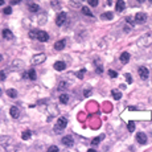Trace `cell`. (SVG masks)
<instances>
[{"instance_id":"8d00e7d4","label":"cell","mask_w":152,"mask_h":152,"mask_svg":"<svg viewBox=\"0 0 152 152\" xmlns=\"http://www.w3.org/2000/svg\"><path fill=\"white\" fill-rule=\"evenodd\" d=\"M87 152H97V151H95V149H91V148H90V149H87Z\"/></svg>"},{"instance_id":"6da1fadb","label":"cell","mask_w":152,"mask_h":152,"mask_svg":"<svg viewBox=\"0 0 152 152\" xmlns=\"http://www.w3.org/2000/svg\"><path fill=\"white\" fill-rule=\"evenodd\" d=\"M66 124H68V119L66 118H60L58 120H57V124H56V127H54V131H61V130H63L65 127H66Z\"/></svg>"},{"instance_id":"484cf974","label":"cell","mask_w":152,"mask_h":152,"mask_svg":"<svg viewBox=\"0 0 152 152\" xmlns=\"http://www.w3.org/2000/svg\"><path fill=\"white\" fill-rule=\"evenodd\" d=\"M108 75H110L111 78H116L118 77V73L115 70H108Z\"/></svg>"},{"instance_id":"2e32d148","label":"cell","mask_w":152,"mask_h":152,"mask_svg":"<svg viewBox=\"0 0 152 152\" xmlns=\"http://www.w3.org/2000/svg\"><path fill=\"white\" fill-rule=\"evenodd\" d=\"M7 95H8L9 98H16V97H17V91H16L15 89H8V90H7Z\"/></svg>"},{"instance_id":"5bb4252c","label":"cell","mask_w":152,"mask_h":152,"mask_svg":"<svg viewBox=\"0 0 152 152\" xmlns=\"http://www.w3.org/2000/svg\"><path fill=\"white\" fill-rule=\"evenodd\" d=\"M3 37H4L5 40H12V38H13V33H12L9 29H4V31H3Z\"/></svg>"},{"instance_id":"836d02e7","label":"cell","mask_w":152,"mask_h":152,"mask_svg":"<svg viewBox=\"0 0 152 152\" xmlns=\"http://www.w3.org/2000/svg\"><path fill=\"white\" fill-rule=\"evenodd\" d=\"M89 95H91V91L90 90H86L85 91V97H89Z\"/></svg>"},{"instance_id":"603a6c76","label":"cell","mask_w":152,"mask_h":152,"mask_svg":"<svg viewBox=\"0 0 152 152\" xmlns=\"http://www.w3.org/2000/svg\"><path fill=\"white\" fill-rule=\"evenodd\" d=\"M103 138H104V135H101V136H98V138H94V139L91 140V144H93V145H97Z\"/></svg>"},{"instance_id":"1f68e13d","label":"cell","mask_w":152,"mask_h":152,"mask_svg":"<svg viewBox=\"0 0 152 152\" xmlns=\"http://www.w3.org/2000/svg\"><path fill=\"white\" fill-rule=\"evenodd\" d=\"M29 37H31V38H34V37H37V31H32V32L29 33Z\"/></svg>"},{"instance_id":"7a4b0ae2","label":"cell","mask_w":152,"mask_h":152,"mask_svg":"<svg viewBox=\"0 0 152 152\" xmlns=\"http://www.w3.org/2000/svg\"><path fill=\"white\" fill-rule=\"evenodd\" d=\"M46 60V56L44 54V53H40V54H36L33 58H32V63H36V65H40V63H42Z\"/></svg>"},{"instance_id":"cb8c5ba5","label":"cell","mask_w":152,"mask_h":152,"mask_svg":"<svg viewBox=\"0 0 152 152\" xmlns=\"http://www.w3.org/2000/svg\"><path fill=\"white\" fill-rule=\"evenodd\" d=\"M127 128H128V131H130V132H132L134 130H135V123H134V122H128Z\"/></svg>"},{"instance_id":"ab89813d","label":"cell","mask_w":152,"mask_h":152,"mask_svg":"<svg viewBox=\"0 0 152 152\" xmlns=\"http://www.w3.org/2000/svg\"><path fill=\"white\" fill-rule=\"evenodd\" d=\"M0 94H2V90H0Z\"/></svg>"},{"instance_id":"d4e9b609","label":"cell","mask_w":152,"mask_h":152,"mask_svg":"<svg viewBox=\"0 0 152 152\" xmlns=\"http://www.w3.org/2000/svg\"><path fill=\"white\" fill-rule=\"evenodd\" d=\"M95 66H97V73H102L103 72V69H102V65H101V62H98V61H95Z\"/></svg>"},{"instance_id":"d590c367","label":"cell","mask_w":152,"mask_h":152,"mask_svg":"<svg viewBox=\"0 0 152 152\" xmlns=\"http://www.w3.org/2000/svg\"><path fill=\"white\" fill-rule=\"evenodd\" d=\"M17 3H19L17 0H12V2H11V4H12V5H13V4H17Z\"/></svg>"},{"instance_id":"9c48e42d","label":"cell","mask_w":152,"mask_h":152,"mask_svg":"<svg viewBox=\"0 0 152 152\" xmlns=\"http://www.w3.org/2000/svg\"><path fill=\"white\" fill-rule=\"evenodd\" d=\"M36 70H33V69H31V70H28L27 73H24L23 74V78H29V79H36Z\"/></svg>"},{"instance_id":"e0dca14e","label":"cell","mask_w":152,"mask_h":152,"mask_svg":"<svg viewBox=\"0 0 152 152\" xmlns=\"http://www.w3.org/2000/svg\"><path fill=\"white\" fill-rule=\"evenodd\" d=\"M113 17H114L113 12H104V13H102V19H104V20H111Z\"/></svg>"},{"instance_id":"ffe728a7","label":"cell","mask_w":152,"mask_h":152,"mask_svg":"<svg viewBox=\"0 0 152 152\" xmlns=\"http://www.w3.org/2000/svg\"><path fill=\"white\" fill-rule=\"evenodd\" d=\"M68 101H69V97H68L66 94H61V95H60V102H61V103L65 104V103H68Z\"/></svg>"},{"instance_id":"5b68a950","label":"cell","mask_w":152,"mask_h":152,"mask_svg":"<svg viewBox=\"0 0 152 152\" xmlns=\"http://www.w3.org/2000/svg\"><path fill=\"white\" fill-rule=\"evenodd\" d=\"M61 142H62V144H63L65 147H72V145H73V143H74V142H73V136H72V135L63 136Z\"/></svg>"},{"instance_id":"74e56055","label":"cell","mask_w":152,"mask_h":152,"mask_svg":"<svg viewBox=\"0 0 152 152\" xmlns=\"http://www.w3.org/2000/svg\"><path fill=\"white\" fill-rule=\"evenodd\" d=\"M4 4V2H2V0H0V5H3Z\"/></svg>"},{"instance_id":"f35d334b","label":"cell","mask_w":152,"mask_h":152,"mask_svg":"<svg viewBox=\"0 0 152 152\" xmlns=\"http://www.w3.org/2000/svg\"><path fill=\"white\" fill-rule=\"evenodd\" d=\"M2 58H3V57H2V54H0V61H2Z\"/></svg>"},{"instance_id":"30bf717a","label":"cell","mask_w":152,"mask_h":152,"mask_svg":"<svg viewBox=\"0 0 152 152\" xmlns=\"http://www.w3.org/2000/svg\"><path fill=\"white\" fill-rule=\"evenodd\" d=\"M65 44H66V40H60V41H57L56 44H54V49L56 50H62L63 48H65Z\"/></svg>"},{"instance_id":"d6986e66","label":"cell","mask_w":152,"mask_h":152,"mask_svg":"<svg viewBox=\"0 0 152 152\" xmlns=\"http://www.w3.org/2000/svg\"><path fill=\"white\" fill-rule=\"evenodd\" d=\"M31 134H32V132L29 131V130H25V131H24L23 134H21V138H23L24 140H28V139L31 138Z\"/></svg>"},{"instance_id":"7402d4cb","label":"cell","mask_w":152,"mask_h":152,"mask_svg":"<svg viewBox=\"0 0 152 152\" xmlns=\"http://www.w3.org/2000/svg\"><path fill=\"white\" fill-rule=\"evenodd\" d=\"M29 11H31V12H33V13H34V12H37V11H38V5H37V4H34V3H31V4H29Z\"/></svg>"},{"instance_id":"e575fe53","label":"cell","mask_w":152,"mask_h":152,"mask_svg":"<svg viewBox=\"0 0 152 152\" xmlns=\"http://www.w3.org/2000/svg\"><path fill=\"white\" fill-rule=\"evenodd\" d=\"M126 20H127V23H132V19L131 17H127Z\"/></svg>"},{"instance_id":"4dcf8cb0","label":"cell","mask_w":152,"mask_h":152,"mask_svg":"<svg viewBox=\"0 0 152 152\" xmlns=\"http://www.w3.org/2000/svg\"><path fill=\"white\" fill-rule=\"evenodd\" d=\"M5 79V73L4 70H0V81H4Z\"/></svg>"},{"instance_id":"8992f818","label":"cell","mask_w":152,"mask_h":152,"mask_svg":"<svg viewBox=\"0 0 152 152\" xmlns=\"http://www.w3.org/2000/svg\"><path fill=\"white\" fill-rule=\"evenodd\" d=\"M139 75H140L142 79H147V78L149 77V70H148L147 68L142 66V68H139Z\"/></svg>"},{"instance_id":"7c38bea8","label":"cell","mask_w":152,"mask_h":152,"mask_svg":"<svg viewBox=\"0 0 152 152\" xmlns=\"http://www.w3.org/2000/svg\"><path fill=\"white\" fill-rule=\"evenodd\" d=\"M119 60H120L122 63H127L128 60H130V53H128V52H123V53L120 54V58H119Z\"/></svg>"},{"instance_id":"d6a6232c","label":"cell","mask_w":152,"mask_h":152,"mask_svg":"<svg viewBox=\"0 0 152 152\" xmlns=\"http://www.w3.org/2000/svg\"><path fill=\"white\" fill-rule=\"evenodd\" d=\"M85 72H86V70H85V69H82V70L78 73V77H79V78H82V77H83V74H85Z\"/></svg>"},{"instance_id":"4fadbf2b","label":"cell","mask_w":152,"mask_h":152,"mask_svg":"<svg viewBox=\"0 0 152 152\" xmlns=\"http://www.w3.org/2000/svg\"><path fill=\"white\" fill-rule=\"evenodd\" d=\"M9 113H11V116L12 118H19V115H20V111H19V108L17 107H11V110H9Z\"/></svg>"},{"instance_id":"ba28073f","label":"cell","mask_w":152,"mask_h":152,"mask_svg":"<svg viewBox=\"0 0 152 152\" xmlns=\"http://www.w3.org/2000/svg\"><path fill=\"white\" fill-rule=\"evenodd\" d=\"M53 66H54V69L57 72H62V70H65V68H66V63H65L63 61H57Z\"/></svg>"},{"instance_id":"f546056e","label":"cell","mask_w":152,"mask_h":152,"mask_svg":"<svg viewBox=\"0 0 152 152\" xmlns=\"http://www.w3.org/2000/svg\"><path fill=\"white\" fill-rule=\"evenodd\" d=\"M4 13H5V15H11V13H12V8H11V7L4 8Z\"/></svg>"},{"instance_id":"3957f363","label":"cell","mask_w":152,"mask_h":152,"mask_svg":"<svg viewBox=\"0 0 152 152\" xmlns=\"http://www.w3.org/2000/svg\"><path fill=\"white\" fill-rule=\"evenodd\" d=\"M36 38L38 41H41V42H45V41L49 40V34L46 32H44V31H37V37Z\"/></svg>"},{"instance_id":"8fae6325","label":"cell","mask_w":152,"mask_h":152,"mask_svg":"<svg viewBox=\"0 0 152 152\" xmlns=\"http://www.w3.org/2000/svg\"><path fill=\"white\" fill-rule=\"evenodd\" d=\"M147 20V15L145 13H138L136 16H135V21H136V23H144V21Z\"/></svg>"},{"instance_id":"277c9868","label":"cell","mask_w":152,"mask_h":152,"mask_svg":"<svg viewBox=\"0 0 152 152\" xmlns=\"http://www.w3.org/2000/svg\"><path fill=\"white\" fill-rule=\"evenodd\" d=\"M66 19H68V15L65 13V12H61V13H58V16H57V19H56V24L57 25H62L65 21H66Z\"/></svg>"},{"instance_id":"52a82bcc","label":"cell","mask_w":152,"mask_h":152,"mask_svg":"<svg viewBox=\"0 0 152 152\" xmlns=\"http://www.w3.org/2000/svg\"><path fill=\"white\" fill-rule=\"evenodd\" d=\"M136 142H138L139 144H145V143H147V135H145L144 132L136 134Z\"/></svg>"},{"instance_id":"f1b7e54d","label":"cell","mask_w":152,"mask_h":152,"mask_svg":"<svg viewBox=\"0 0 152 152\" xmlns=\"http://www.w3.org/2000/svg\"><path fill=\"white\" fill-rule=\"evenodd\" d=\"M126 79H127V83H132V81H134L132 77H131V74H128V73L126 74Z\"/></svg>"},{"instance_id":"9a60e30c","label":"cell","mask_w":152,"mask_h":152,"mask_svg":"<svg viewBox=\"0 0 152 152\" xmlns=\"http://www.w3.org/2000/svg\"><path fill=\"white\" fill-rule=\"evenodd\" d=\"M124 7H126L124 2H118V3H116L115 9H116V12H123V11H124Z\"/></svg>"},{"instance_id":"ac0fdd59","label":"cell","mask_w":152,"mask_h":152,"mask_svg":"<svg viewBox=\"0 0 152 152\" xmlns=\"http://www.w3.org/2000/svg\"><path fill=\"white\" fill-rule=\"evenodd\" d=\"M111 94H113V97H114V99H116V101L122 98V93H120L119 90H113V91H111Z\"/></svg>"},{"instance_id":"4316f807","label":"cell","mask_w":152,"mask_h":152,"mask_svg":"<svg viewBox=\"0 0 152 152\" xmlns=\"http://www.w3.org/2000/svg\"><path fill=\"white\" fill-rule=\"evenodd\" d=\"M46 152H58V148H57L56 145H50V147L48 148Z\"/></svg>"},{"instance_id":"83f0119b","label":"cell","mask_w":152,"mask_h":152,"mask_svg":"<svg viewBox=\"0 0 152 152\" xmlns=\"http://www.w3.org/2000/svg\"><path fill=\"white\" fill-rule=\"evenodd\" d=\"M89 5L97 7V5H98V0H89Z\"/></svg>"},{"instance_id":"44dd1931","label":"cell","mask_w":152,"mask_h":152,"mask_svg":"<svg viewBox=\"0 0 152 152\" xmlns=\"http://www.w3.org/2000/svg\"><path fill=\"white\" fill-rule=\"evenodd\" d=\"M82 12L86 15V16H93V13H91V11H90V8L89 7H82Z\"/></svg>"}]
</instances>
